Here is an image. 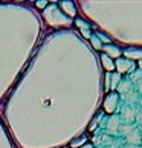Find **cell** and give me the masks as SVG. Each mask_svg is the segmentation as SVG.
<instances>
[{"mask_svg":"<svg viewBox=\"0 0 142 148\" xmlns=\"http://www.w3.org/2000/svg\"><path fill=\"white\" fill-rule=\"evenodd\" d=\"M115 70H118L119 75H122V73H128L130 75L132 72L136 70V64H134V61H132V60L119 57L116 61H115Z\"/></svg>","mask_w":142,"mask_h":148,"instance_id":"1","label":"cell"},{"mask_svg":"<svg viewBox=\"0 0 142 148\" xmlns=\"http://www.w3.org/2000/svg\"><path fill=\"white\" fill-rule=\"evenodd\" d=\"M119 106V95L116 92H110L106 95V99H104V110L107 113H115L116 108Z\"/></svg>","mask_w":142,"mask_h":148,"instance_id":"2","label":"cell"},{"mask_svg":"<svg viewBox=\"0 0 142 148\" xmlns=\"http://www.w3.org/2000/svg\"><path fill=\"white\" fill-rule=\"evenodd\" d=\"M136 114H138V110L134 108V106H124L119 118L124 124H133L136 121Z\"/></svg>","mask_w":142,"mask_h":148,"instance_id":"3","label":"cell"},{"mask_svg":"<svg viewBox=\"0 0 142 148\" xmlns=\"http://www.w3.org/2000/svg\"><path fill=\"white\" fill-rule=\"evenodd\" d=\"M119 125H121V118L118 114H113L107 119L106 122V128H107V133L108 134H113V133H118L119 130Z\"/></svg>","mask_w":142,"mask_h":148,"instance_id":"4","label":"cell"},{"mask_svg":"<svg viewBox=\"0 0 142 148\" xmlns=\"http://www.w3.org/2000/svg\"><path fill=\"white\" fill-rule=\"evenodd\" d=\"M119 101H122L125 106H133L134 102L139 101V93L133 89V90H130V92H127V93H124V95H121Z\"/></svg>","mask_w":142,"mask_h":148,"instance_id":"5","label":"cell"},{"mask_svg":"<svg viewBox=\"0 0 142 148\" xmlns=\"http://www.w3.org/2000/svg\"><path fill=\"white\" fill-rule=\"evenodd\" d=\"M102 51H104V55H107L108 58H116L118 60L119 57L122 55L121 49H119L118 46L112 45V43H110V45H104V46H102Z\"/></svg>","mask_w":142,"mask_h":148,"instance_id":"6","label":"cell"},{"mask_svg":"<svg viewBox=\"0 0 142 148\" xmlns=\"http://www.w3.org/2000/svg\"><path fill=\"white\" fill-rule=\"evenodd\" d=\"M130 90H133V84H132V81H130L128 78H121V81H119V84L116 86V92L119 96L124 95V93H127Z\"/></svg>","mask_w":142,"mask_h":148,"instance_id":"7","label":"cell"},{"mask_svg":"<svg viewBox=\"0 0 142 148\" xmlns=\"http://www.w3.org/2000/svg\"><path fill=\"white\" fill-rule=\"evenodd\" d=\"M124 53V58H127V60H142V49L139 47H127L125 51L122 52Z\"/></svg>","mask_w":142,"mask_h":148,"instance_id":"8","label":"cell"},{"mask_svg":"<svg viewBox=\"0 0 142 148\" xmlns=\"http://www.w3.org/2000/svg\"><path fill=\"white\" fill-rule=\"evenodd\" d=\"M125 142H127V145H139L142 142V136L139 133V130L134 128L130 134L125 136Z\"/></svg>","mask_w":142,"mask_h":148,"instance_id":"9","label":"cell"},{"mask_svg":"<svg viewBox=\"0 0 142 148\" xmlns=\"http://www.w3.org/2000/svg\"><path fill=\"white\" fill-rule=\"evenodd\" d=\"M119 81H121V75H119L118 72H112L110 73V79H108V90L110 92L116 90V86L119 84Z\"/></svg>","mask_w":142,"mask_h":148,"instance_id":"10","label":"cell"},{"mask_svg":"<svg viewBox=\"0 0 142 148\" xmlns=\"http://www.w3.org/2000/svg\"><path fill=\"white\" fill-rule=\"evenodd\" d=\"M101 63H102L104 69L107 70L108 73L115 72V63H113V60H112V58H108L107 55H104V53H102V55H101Z\"/></svg>","mask_w":142,"mask_h":148,"instance_id":"11","label":"cell"},{"mask_svg":"<svg viewBox=\"0 0 142 148\" xmlns=\"http://www.w3.org/2000/svg\"><path fill=\"white\" fill-rule=\"evenodd\" d=\"M136 128V125L134 124H124V122H121V125H119V133L121 134H124V136H127V134H130L132 131Z\"/></svg>","mask_w":142,"mask_h":148,"instance_id":"12","label":"cell"},{"mask_svg":"<svg viewBox=\"0 0 142 148\" xmlns=\"http://www.w3.org/2000/svg\"><path fill=\"white\" fill-rule=\"evenodd\" d=\"M128 79L132 81V84H133V86H136V84H138L139 81L142 79V70H141V69H136L134 72H132V73H130Z\"/></svg>","mask_w":142,"mask_h":148,"instance_id":"13","label":"cell"},{"mask_svg":"<svg viewBox=\"0 0 142 148\" xmlns=\"http://www.w3.org/2000/svg\"><path fill=\"white\" fill-rule=\"evenodd\" d=\"M61 6H63V9L70 15V17H75L76 11H75V8H73V3H72V2H61Z\"/></svg>","mask_w":142,"mask_h":148,"instance_id":"14","label":"cell"},{"mask_svg":"<svg viewBox=\"0 0 142 148\" xmlns=\"http://www.w3.org/2000/svg\"><path fill=\"white\" fill-rule=\"evenodd\" d=\"M76 25L81 28V32H83V35L87 37V38H90V28H89V25L86 23V21L83 20H76Z\"/></svg>","mask_w":142,"mask_h":148,"instance_id":"15","label":"cell"},{"mask_svg":"<svg viewBox=\"0 0 142 148\" xmlns=\"http://www.w3.org/2000/svg\"><path fill=\"white\" fill-rule=\"evenodd\" d=\"M86 140H87V138L86 136H81V138H78V139H75V140H72L70 142V147H83V145H86Z\"/></svg>","mask_w":142,"mask_h":148,"instance_id":"16","label":"cell"},{"mask_svg":"<svg viewBox=\"0 0 142 148\" xmlns=\"http://www.w3.org/2000/svg\"><path fill=\"white\" fill-rule=\"evenodd\" d=\"M90 41H92V45H93L95 49H98V51H101V49H102V45H101L99 38H98L96 35H90Z\"/></svg>","mask_w":142,"mask_h":148,"instance_id":"17","label":"cell"},{"mask_svg":"<svg viewBox=\"0 0 142 148\" xmlns=\"http://www.w3.org/2000/svg\"><path fill=\"white\" fill-rule=\"evenodd\" d=\"M136 122H138L139 125L142 124V108H141V110L138 112V114H136Z\"/></svg>","mask_w":142,"mask_h":148,"instance_id":"18","label":"cell"},{"mask_svg":"<svg viewBox=\"0 0 142 148\" xmlns=\"http://www.w3.org/2000/svg\"><path fill=\"white\" fill-rule=\"evenodd\" d=\"M134 90L138 92V93H142V79L139 81L138 84H136V89H134Z\"/></svg>","mask_w":142,"mask_h":148,"instance_id":"19","label":"cell"},{"mask_svg":"<svg viewBox=\"0 0 142 148\" xmlns=\"http://www.w3.org/2000/svg\"><path fill=\"white\" fill-rule=\"evenodd\" d=\"M35 5H37V6H38V8H45V6H46V5H47V2H37Z\"/></svg>","mask_w":142,"mask_h":148,"instance_id":"20","label":"cell"},{"mask_svg":"<svg viewBox=\"0 0 142 148\" xmlns=\"http://www.w3.org/2000/svg\"><path fill=\"white\" fill-rule=\"evenodd\" d=\"M122 148H142L141 145H125V147H122Z\"/></svg>","mask_w":142,"mask_h":148,"instance_id":"21","label":"cell"},{"mask_svg":"<svg viewBox=\"0 0 142 148\" xmlns=\"http://www.w3.org/2000/svg\"><path fill=\"white\" fill-rule=\"evenodd\" d=\"M80 148H93V145H92V144H86V145L80 147Z\"/></svg>","mask_w":142,"mask_h":148,"instance_id":"22","label":"cell"},{"mask_svg":"<svg viewBox=\"0 0 142 148\" xmlns=\"http://www.w3.org/2000/svg\"><path fill=\"white\" fill-rule=\"evenodd\" d=\"M139 106H141V108H142V93H141V96H139Z\"/></svg>","mask_w":142,"mask_h":148,"instance_id":"23","label":"cell"},{"mask_svg":"<svg viewBox=\"0 0 142 148\" xmlns=\"http://www.w3.org/2000/svg\"><path fill=\"white\" fill-rule=\"evenodd\" d=\"M138 67L142 70V60H139V64H138Z\"/></svg>","mask_w":142,"mask_h":148,"instance_id":"24","label":"cell"},{"mask_svg":"<svg viewBox=\"0 0 142 148\" xmlns=\"http://www.w3.org/2000/svg\"><path fill=\"white\" fill-rule=\"evenodd\" d=\"M138 130H139V133H142V124L139 125V128H138Z\"/></svg>","mask_w":142,"mask_h":148,"instance_id":"25","label":"cell"},{"mask_svg":"<svg viewBox=\"0 0 142 148\" xmlns=\"http://www.w3.org/2000/svg\"><path fill=\"white\" fill-rule=\"evenodd\" d=\"M98 148H108V147H98Z\"/></svg>","mask_w":142,"mask_h":148,"instance_id":"26","label":"cell"},{"mask_svg":"<svg viewBox=\"0 0 142 148\" xmlns=\"http://www.w3.org/2000/svg\"><path fill=\"white\" fill-rule=\"evenodd\" d=\"M141 144H142V142H141Z\"/></svg>","mask_w":142,"mask_h":148,"instance_id":"27","label":"cell"}]
</instances>
